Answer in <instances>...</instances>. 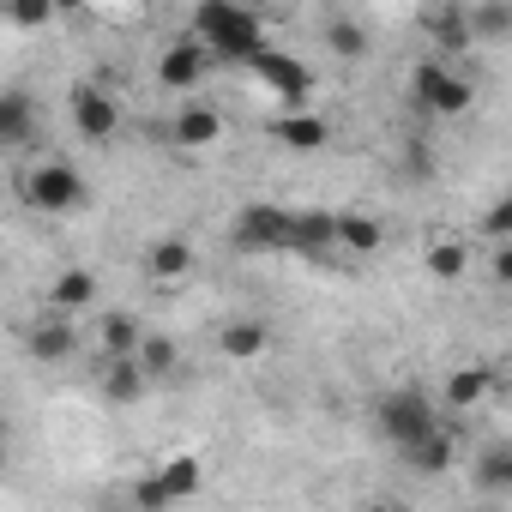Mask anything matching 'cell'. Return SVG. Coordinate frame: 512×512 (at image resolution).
<instances>
[{
  "label": "cell",
  "instance_id": "cell-1",
  "mask_svg": "<svg viewBox=\"0 0 512 512\" xmlns=\"http://www.w3.org/2000/svg\"><path fill=\"white\" fill-rule=\"evenodd\" d=\"M193 37L217 55V61H253L266 49V25L253 7H241V0H205V7H193Z\"/></svg>",
  "mask_w": 512,
  "mask_h": 512
},
{
  "label": "cell",
  "instance_id": "cell-2",
  "mask_svg": "<svg viewBox=\"0 0 512 512\" xmlns=\"http://www.w3.org/2000/svg\"><path fill=\"white\" fill-rule=\"evenodd\" d=\"M19 199H25V211H37V217H67V211L85 205V175H79L67 157H43V163H31V169L19 175Z\"/></svg>",
  "mask_w": 512,
  "mask_h": 512
},
{
  "label": "cell",
  "instance_id": "cell-3",
  "mask_svg": "<svg viewBox=\"0 0 512 512\" xmlns=\"http://www.w3.org/2000/svg\"><path fill=\"white\" fill-rule=\"evenodd\" d=\"M410 97H416V109L434 115V121H458V115H470V103H476L470 79H458L440 55H428V61L410 67Z\"/></svg>",
  "mask_w": 512,
  "mask_h": 512
},
{
  "label": "cell",
  "instance_id": "cell-4",
  "mask_svg": "<svg viewBox=\"0 0 512 512\" xmlns=\"http://www.w3.org/2000/svg\"><path fill=\"white\" fill-rule=\"evenodd\" d=\"M374 422H380V434H386V446H416L440 416H434V398L422 392V386H398V392H386L380 404H374Z\"/></svg>",
  "mask_w": 512,
  "mask_h": 512
},
{
  "label": "cell",
  "instance_id": "cell-5",
  "mask_svg": "<svg viewBox=\"0 0 512 512\" xmlns=\"http://www.w3.org/2000/svg\"><path fill=\"white\" fill-rule=\"evenodd\" d=\"M199 488H205V458H199V452H169V458L133 488V500L157 512V506H181V500H193Z\"/></svg>",
  "mask_w": 512,
  "mask_h": 512
},
{
  "label": "cell",
  "instance_id": "cell-6",
  "mask_svg": "<svg viewBox=\"0 0 512 512\" xmlns=\"http://www.w3.org/2000/svg\"><path fill=\"white\" fill-rule=\"evenodd\" d=\"M290 223H296V211H284V205H241L235 211V223H229V241L241 247V253H272V247H284L290 253Z\"/></svg>",
  "mask_w": 512,
  "mask_h": 512
},
{
  "label": "cell",
  "instance_id": "cell-7",
  "mask_svg": "<svg viewBox=\"0 0 512 512\" xmlns=\"http://www.w3.org/2000/svg\"><path fill=\"white\" fill-rule=\"evenodd\" d=\"M247 73L260 79L284 109H296V103H308V91H314V73H308V61H296V55H278V49H260L247 61Z\"/></svg>",
  "mask_w": 512,
  "mask_h": 512
},
{
  "label": "cell",
  "instance_id": "cell-8",
  "mask_svg": "<svg viewBox=\"0 0 512 512\" xmlns=\"http://www.w3.org/2000/svg\"><path fill=\"white\" fill-rule=\"evenodd\" d=\"M67 115H73V133H79L85 145H109V139L121 133V103H115V91H103V85H79L73 103H67Z\"/></svg>",
  "mask_w": 512,
  "mask_h": 512
},
{
  "label": "cell",
  "instance_id": "cell-9",
  "mask_svg": "<svg viewBox=\"0 0 512 512\" xmlns=\"http://www.w3.org/2000/svg\"><path fill=\"white\" fill-rule=\"evenodd\" d=\"M169 145L175 151H211L217 139H223V109L217 103H205V97H187L175 115H169Z\"/></svg>",
  "mask_w": 512,
  "mask_h": 512
},
{
  "label": "cell",
  "instance_id": "cell-10",
  "mask_svg": "<svg viewBox=\"0 0 512 512\" xmlns=\"http://www.w3.org/2000/svg\"><path fill=\"white\" fill-rule=\"evenodd\" d=\"M139 272H145L157 290H175V284H187V278L199 272V247H193L187 235H163V241H151V247H145Z\"/></svg>",
  "mask_w": 512,
  "mask_h": 512
},
{
  "label": "cell",
  "instance_id": "cell-11",
  "mask_svg": "<svg viewBox=\"0 0 512 512\" xmlns=\"http://www.w3.org/2000/svg\"><path fill=\"white\" fill-rule=\"evenodd\" d=\"M217 55L199 43V37H181V43H169L163 55H157V85L163 91H181V97H193V85L205 79V67H211Z\"/></svg>",
  "mask_w": 512,
  "mask_h": 512
},
{
  "label": "cell",
  "instance_id": "cell-12",
  "mask_svg": "<svg viewBox=\"0 0 512 512\" xmlns=\"http://www.w3.org/2000/svg\"><path fill=\"white\" fill-rule=\"evenodd\" d=\"M422 31H428V49L446 55V61L464 55V49H476V31H470V7H464V0H440V7H428Z\"/></svg>",
  "mask_w": 512,
  "mask_h": 512
},
{
  "label": "cell",
  "instance_id": "cell-13",
  "mask_svg": "<svg viewBox=\"0 0 512 512\" xmlns=\"http://www.w3.org/2000/svg\"><path fill=\"white\" fill-rule=\"evenodd\" d=\"M145 386H151V368H145L139 356H103V362H97V392H103V404L127 410V404L145 398Z\"/></svg>",
  "mask_w": 512,
  "mask_h": 512
},
{
  "label": "cell",
  "instance_id": "cell-14",
  "mask_svg": "<svg viewBox=\"0 0 512 512\" xmlns=\"http://www.w3.org/2000/svg\"><path fill=\"white\" fill-rule=\"evenodd\" d=\"M272 350V326L266 320H253V314H235V320H223L217 326V356L223 362H241V368H253Z\"/></svg>",
  "mask_w": 512,
  "mask_h": 512
},
{
  "label": "cell",
  "instance_id": "cell-15",
  "mask_svg": "<svg viewBox=\"0 0 512 512\" xmlns=\"http://www.w3.org/2000/svg\"><path fill=\"white\" fill-rule=\"evenodd\" d=\"M79 314H61V308H49L31 332H25V350H31V362H67L73 350H79V326H73Z\"/></svg>",
  "mask_w": 512,
  "mask_h": 512
},
{
  "label": "cell",
  "instance_id": "cell-16",
  "mask_svg": "<svg viewBox=\"0 0 512 512\" xmlns=\"http://www.w3.org/2000/svg\"><path fill=\"white\" fill-rule=\"evenodd\" d=\"M494 398V368L488 362H458L446 380H440V404L446 410H482Z\"/></svg>",
  "mask_w": 512,
  "mask_h": 512
},
{
  "label": "cell",
  "instance_id": "cell-17",
  "mask_svg": "<svg viewBox=\"0 0 512 512\" xmlns=\"http://www.w3.org/2000/svg\"><path fill=\"white\" fill-rule=\"evenodd\" d=\"M139 344H145V326H139V314H127V308H109V314H97V332H91V350H97V362H103V356H139Z\"/></svg>",
  "mask_w": 512,
  "mask_h": 512
},
{
  "label": "cell",
  "instance_id": "cell-18",
  "mask_svg": "<svg viewBox=\"0 0 512 512\" xmlns=\"http://www.w3.org/2000/svg\"><path fill=\"white\" fill-rule=\"evenodd\" d=\"M97 296H103V284L85 266H67L49 278V308H61V314H97Z\"/></svg>",
  "mask_w": 512,
  "mask_h": 512
},
{
  "label": "cell",
  "instance_id": "cell-19",
  "mask_svg": "<svg viewBox=\"0 0 512 512\" xmlns=\"http://www.w3.org/2000/svg\"><path fill=\"white\" fill-rule=\"evenodd\" d=\"M290 253H308V260L338 253V211H296V223H290Z\"/></svg>",
  "mask_w": 512,
  "mask_h": 512
},
{
  "label": "cell",
  "instance_id": "cell-20",
  "mask_svg": "<svg viewBox=\"0 0 512 512\" xmlns=\"http://www.w3.org/2000/svg\"><path fill=\"white\" fill-rule=\"evenodd\" d=\"M272 139L278 145H290V151H320L326 139H332V127H326V115H314V109H278V121H272Z\"/></svg>",
  "mask_w": 512,
  "mask_h": 512
},
{
  "label": "cell",
  "instance_id": "cell-21",
  "mask_svg": "<svg viewBox=\"0 0 512 512\" xmlns=\"http://www.w3.org/2000/svg\"><path fill=\"white\" fill-rule=\"evenodd\" d=\"M386 247V223L374 211H338V253H356V260H374Z\"/></svg>",
  "mask_w": 512,
  "mask_h": 512
},
{
  "label": "cell",
  "instance_id": "cell-22",
  "mask_svg": "<svg viewBox=\"0 0 512 512\" xmlns=\"http://www.w3.org/2000/svg\"><path fill=\"white\" fill-rule=\"evenodd\" d=\"M422 266H428L434 284H464V278H470V241H458V235H434V241L422 247Z\"/></svg>",
  "mask_w": 512,
  "mask_h": 512
},
{
  "label": "cell",
  "instance_id": "cell-23",
  "mask_svg": "<svg viewBox=\"0 0 512 512\" xmlns=\"http://www.w3.org/2000/svg\"><path fill=\"white\" fill-rule=\"evenodd\" d=\"M452 458H458V434L446 428V422H434L416 446H404V464L410 470H422V476H440V470H452Z\"/></svg>",
  "mask_w": 512,
  "mask_h": 512
},
{
  "label": "cell",
  "instance_id": "cell-24",
  "mask_svg": "<svg viewBox=\"0 0 512 512\" xmlns=\"http://www.w3.org/2000/svg\"><path fill=\"white\" fill-rule=\"evenodd\" d=\"M37 133V103H31V91H0V139L7 145H25Z\"/></svg>",
  "mask_w": 512,
  "mask_h": 512
},
{
  "label": "cell",
  "instance_id": "cell-25",
  "mask_svg": "<svg viewBox=\"0 0 512 512\" xmlns=\"http://www.w3.org/2000/svg\"><path fill=\"white\" fill-rule=\"evenodd\" d=\"M0 19H7V31H19V37H37V31H49L61 19V0H7Z\"/></svg>",
  "mask_w": 512,
  "mask_h": 512
},
{
  "label": "cell",
  "instance_id": "cell-26",
  "mask_svg": "<svg viewBox=\"0 0 512 512\" xmlns=\"http://www.w3.org/2000/svg\"><path fill=\"white\" fill-rule=\"evenodd\" d=\"M470 31H476V43H506L512 37V0H470Z\"/></svg>",
  "mask_w": 512,
  "mask_h": 512
},
{
  "label": "cell",
  "instance_id": "cell-27",
  "mask_svg": "<svg viewBox=\"0 0 512 512\" xmlns=\"http://www.w3.org/2000/svg\"><path fill=\"white\" fill-rule=\"evenodd\" d=\"M326 49H332L338 61H362V55H368V31H362L356 19H332V25H326Z\"/></svg>",
  "mask_w": 512,
  "mask_h": 512
},
{
  "label": "cell",
  "instance_id": "cell-28",
  "mask_svg": "<svg viewBox=\"0 0 512 512\" xmlns=\"http://www.w3.org/2000/svg\"><path fill=\"white\" fill-rule=\"evenodd\" d=\"M139 362L151 368V380H163V374H175V368H181V344H175V338H163V332H145Z\"/></svg>",
  "mask_w": 512,
  "mask_h": 512
},
{
  "label": "cell",
  "instance_id": "cell-29",
  "mask_svg": "<svg viewBox=\"0 0 512 512\" xmlns=\"http://www.w3.org/2000/svg\"><path fill=\"white\" fill-rule=\"evenodd\" d=\"M476 229H482V241H512V193H500L494 205H482Z\"/></svg>",
  "mask_w": 512,
  "mask_h": 512
},
{
  "label": "cell",
  "instance_id": "cell-30",
  "mask_svg": "<svg viewBox=\"0 0 512 512\" xmlns=\"http://www.w3.org/2000/svg\"><path fill=\"white\" fill-rule=\"evenodd\" d=\"M476 488H488V494H512V452H488L482 470H476Z\"/></svg>",
  "mask_w": 512,
  "mask_h": 512
},
{
  "label": "cell",
  "instance_id": "cell-31",
  "mask_svg": "<svg viewBox=\"0 0 512 512\" xmlns=\"http://www.w3.org/2000/svg\"><path fill=\"white\" fill-rule=\"evenodd\" d=\"M488 284L494 290H512V241H494V253H488Z\"/></svg>",
  "mask_w": 512,
  "mask_h": 512
},
{
  "label": "cell",
  "instance_id": "cell-32",
  "mask_svg": "<svg viewBox=\"0 0 512 512\" xmlns=\"http://www.w3.org/2000/svg\"><path fill=\"white\" fill-rule=\"evenodd\" d=\"M404 163H410V181H428V175H434V151H428L422 139H416V145L404 151Z\"/></svg>",
  "mask_w": 512,
  "mask_h": 512
},
{
  "label": "cell",
  "instance_id": "cell-33",
  "mask_svg": "<svg viewBox=\"0 0 512 512\" xmlns=\"http://www.w3.org/2000/svg\"><path fill=\"white\" fill-rule=\"evenodd\" d=\"M85 7H103V0H61V13H85Z\"/></svg>",
  "mask_w": 512,
  "mask_h": 512
},
{
  "label": "cell",
  "instance_id": "cell-34",
  "mask_svg": "<svg viewBox=\"0 0 512 512\" xmlns=\"http://www.w3.org/2000/svg\"><path fill=\"white\" fill-rule=\"evenodd\" d=\"M103 7H115V13H133V7H145V0H103Z\"/></svg>",
  "mask_w": 512,
  "mask_h": 512
},
{
  "label": "cell",
  "instance_id": "cell-35",
  "mask_svg": "<svg viewBox=\"0 0 512 512\" xmlns=\"http://www.w3.org/2000/svg\"><path fill=\"white\" fill-rule=\"evenodd\" d=\"M181 7H187V13H193V7H205V0H181Z\"/></svg>",
  "mask_w": 512,
  "mask_h": 512
}]
</instances>
